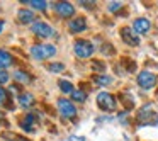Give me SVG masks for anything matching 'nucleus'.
<instances>
[{
    "instance_id": "obj_1",
    "label": "nucleus",
    "mask_w": 158,
    "mask_h": 141,
    "mask_svg": "<svg viewBox=\"0 0 158 141\" xmlns=\"http://www.w3.org/2000/svg\"><path fill=\"white\" fill-rule=\"evenodd\" d=\"M31 55L36 60H46L56 55V48L53 44H34L31 48Z\"/></svg>"
},
{
    "instance_id": "obj_2",
    "label": "nucleus",
    "mask_w": 158,
    "mask_h": 141,
    "mask_svg": "<svg viewBox=\"0 0 158 141\" xmlns=\"http://www.w3.org/2000/svg\"><path fill=\"white\" fill-rule=\"evenodd\" d=\"M97 106L100 107L102 110H114L116 109V99H114V95H110L109 92H100L99 95H97Z\"/></svg>"
},
{
    "instance_id": "obj_3",
    "label": "nucleus",
    "mask_w": 158,
    "mask_h": 141,
    "mask_svg": "<svg viewBox=\"0 0 158 141\" xmlns=\"http://www.w3.org/2000/svg\"><path fill=\"white\" fill-rule=\"evenodd\" d=\"M58 109H60V112H61V116L66 117V119H73V117L77 116L75 106H73L68 99H60L58 100Z\"/></svg>"
},
{
    "instance_id": "obj_4",
    "label": "nucleus",
    "mask_w": 158,
    "mask_h": 141,
    "mask_svg": "<svg viewBox=\"0 0 158 141\" xmlns=\"http://www.w3.org/2000/svg\"><path fill=\"white\" fill-rule=\"evenodd\" d=\"M75 55L78 56V58H90L92 56V53H94V46L90 44L89 41H77L75 43Z\"/></svg>"
},
{
    "instance_id": "obj_5",
    "label": "nucleus",
    "mask_w": 158,
    "mask_h": 141,
    "mask_svg": "<svg viewBox=\"0 0 158 141\" xmlns=\"http://www.w3.org/2000/svg\"><path fill=\"white\" fill-rule=\"evenodd\" d=\"M155 83H156V75H155V73L144 70V72H141L139 75H138V85H139L141 89L148 90V89H151Z\"/></svg>"
},
{
    "instance_id": "obj_6",
    "label": "nucleus",
    "mask_w": 158,
    "mask_h": 141,
    "mask_svg": "<svg viewBox=\"0 0 158 141\" xmlns=\"http://www.w3.org/2000/svg\"><path fill=\"white\" fill-rule=\"evenodd\" d=\"M31 31L34 32L36 36H39V38H51V36L55 34L53 27L49 24H46V22H34Z\"/></svg>"
},
{
    "instance_id": "obj_7",
    "label": "nucleus",
    "mask_w": 158,
    "mask_h": 141,
    "mask_svg": "<svg viewBox=\"0 0 158 141\" xmlns=\"http://www.w3.org/2000/svg\"><path fill=\"white\" fill-rule=\"evenodd\" d=\"M121 39L129 46H138L139 44V36L134 32V29L131 27H123L121 29Z\"/></svg>"
},
{
    "instance_id": "obj_8",
    "label": "nucleus",
    "mask_w": 158,
    "mask_h": 141,
    "mask_svg": "<svg viewBox=\"0 0 158 141\" xmlns=\"http://www.w3.org/2000/svg\"><path fill=\"white\" fill-rule=\"evenodd\" d=\"M55 12L61 17H72L75 14V7L68 2H56L55 4Z\"/></svg>"
},
{
    "instance_id": "obj_9",
    "label": "nucleus",
    "mask_w": 158,
    "mask_h": 141,
    "mask_svg": "<svg viewBox=\"0 0 158 141\" xmlns=\"http://www.w3.org/2000/svg\"><path fill=\"white\" fill-rule=\"evenodd\" d=\"M153 117H155V112H153V107L150 104L144 106L143 109H139V112H138V121L141 124H150L153 121Z\"/></svg>"
},
{
    "instance_id": "obj_10",
    "label": "nucleus",
    "mask_w": 158,
    "mask_h": 141,
    "mask_svg": "<svg viewBox=\"0 0 158 141\" xmlns=\"http://www.w3.org/2000/svg\"><path fill=\"white\" fill-rule=\"evenodd\" d=\"M150 27H151V22L144 17H139L133 22V29H134L136 34H146V32L150 31Z\"/></svg>"
},
{
    "instance_id": "obj_11",
    "label": "nucleus",
    "mask_w": 158,
    "mask_h": 141,
    "mask_svg": "<svg viewBox=\"0 0 158 141\" xmlns=\"http://www.w3.org/2000/svg\"><path fill=\"white\" fill-rule=\"evenodd\" d=\"M68 27H70V31H72L73 34H77V32L85 31L87 22H85V19H83V17H75V19H72V21H70Z\"/></svg>"
},
{
    "instance_id": "obj_12",
    "label": "nucleus",
    "mask_w": 158,
    "mask_h": 141,
    "mask_svg": "<svg viewBox=\"0 0 158 141\" xmlns=\"http://www.w3.org/2000/svg\"><path fill=\"white\" fill-rule=\"evenodd\" d=\"M17 19H19V22H22V24H31V22H34V14H32V10L21 9V10L17 12Z\"/></svg>"
},
{
    "instance_id": "obj_13",
    "label": "nucleus",
    "mask_w": 158,
    "mask_h": 141,
    "mask_svg": "<svg viewBox=\"0 0 158 141\" xmlns=\"http://www.w3.org/2000/svg\"><path fill=\"white\" fill-rule=\"evenodd\" d=\"M12 63H14V60H12V55H10V53L4 51V49H0V68L10 66Z\"/></svg>"
},
{
    "instance_id": "obj_14",
    "label": "nucleus",
    "mask_w": 158,
    "mask_h": 141,
    "mask_svg": "<svg viewBox=\"0 0 158 141\" xmlns=\"http://www.w3.org/2000/svg\"><path fill=\"white\" fill-rule=\"evenodd\" d=\"M19 104H21L24 109H27V107H31L32 104H34V97H32L31 93H21V95H19Z\"/></svg>"
},
{
    "instance_id": "obj_15",
    "label": "nucleus",
    "mask_w": 158,
    "mask_h": 141,
    "mask_svg": "<svg viewBox=\"0 0 158 141\" xmlns=\"http://www.w3.org/2000/svg\"><path fill=\"white\" fill-rule=\"evenodd\" d=\"M22 4H27L29 7L38 9V10H46V7H48L46 0H27V2H22Z\"/></svg>"
},
{
    "instance_id": "obj_16",
    "label": "nucleus",
    "mask_w": 158,
    "mask_h": 141,
    "mask_svg": "<svg viewBox=\"0 0 158 141\" xmlns=\"http://www.w3.org/2000/svg\"><path fill=\"white\" fill-rule=\"evenodd\" d=\"M58 85H60V90H61L63 93H73V92H75L73 85L68 82V80H60V82H58Z\"/></svg>"
},
{
    "instance_id": "obj_17",
    "label": "nucleus",
    "mask_w": 158,
    "mask_h": 141,
    "mask_svg": "<svg viewBox=\"0 0 158 141\" xmlns=\"http://www.w3.org/2000/svg\"><path fill=\"white\" fill-rule=\"evenodd\" d=\"M94 82L97 83V85H109V83H112V78L107 75H95L94 77Z\"/></svg>"
},
{
    "instance_id": "obj_18",
    "label": "nucleus",
    "mask_w": 158,
    "mask_h": 141,
    "mask_svg": "<svg viewBox=\"0 0 158 141\" xmlns=\"http://www.w3.org/2000/svg\"><path fill=\"white\" fill-rule=\"evenodd\" d=\"M72 99H73V100H77V102H85L87 93H85V92H82V90H75V92L72 93Z\"/></svg>"
},
{
    "instance_id": "obj_19",
    "label": "nucleus",
    "mask_w": 158,
    "mask_h": 141,
    "mask_svg": "<svg viewBox=\"0 0 158 141\" xmlns=\"http://www.w3.org/2000/svg\"><path fill=\"white\" fill-rule=\"evenodd\" d=\"M48 70L53 73H60V72L65 70V65H63V63H51V65H48Z\"/></svg>"
},
{
    "instance_id": "obj_20",
    "label": "nucleus",
    "mask_w": 158,
    "mask_h": 141,
    "mask_svg": "<svg viewBox=\"0 0 158 141\" xmlns=\"http://www.w3.org/2000/svg\"><path fill=\"white\" fill-rule=\"evenodd\" d=\"M32 121H34V117H32V114H27V116L24 117V121H22V127H24V129H29L31 131L32 129Z\"/></svg>"
},
{
    "instance_id": "obj_21",
    "label": "nucleus",
    "mask_w": 158,
    "mask_h": 141,
    "mask_svg": "<svg viewBox=\"0 0 158 141\" xmlns=\"http://www.w3.org/2000/svg\"><path fill=\"white\" fill-rule=\"evenodd\" d=\"M14 77H15L17 80H21V82H24V83H27L29 80H31V77H29L27 73H24V72H17Z\"/></svg>"
},
{
    "instance_id": "obj_22",
    "label": "nucleus",
    "mask_w": 158,
    "mask_h": 141,
    "mask_svg": "<svg viewBox=\"0 0 158 141\" xmlns=\"http://www.w3.org/2000/svg\"><path fill=\"white\" fill-rule=\"evenodd\" d=\"M123 7V4H121V2H110L109 4V12H116V10H119V9Z\"/></svg>"
},
{
    "instance_id": "obj_23",
    "label": "nucleus",
    "mask_w": 158,
    "mask_h": 141,
    "mask_svg": "<svg viewBox=\"0 0 158 141\" xmlns=\"http://www.w3.org/2000/svg\"><path fill=\"white\" fill-rule=\"evenodd\" d=\"M9 80V73L5 72L4 68H0V85H2V83H5Z\"/></svg>"
},
{
    "instance_id": "obj_24",
    "label": "nucleus",
    "mask_w": 158,
    "mask_h": 141,
    "mask_svg": "<svg viewBox=\"0 0 158 141\" xmlns=\"http://www.w3.org/2000/svg\"><path fill=\"white\" fill-rule=\"evenodd\" d=\"M92 68L97 70V72H104V70H106V65H104V63H100V61H94L92 63Z\"/></svg>"
},
{
    "instance_id": "obj_25",
    "label": "nucleus",
    "mask_w": 158,
    "mask_h": 141,
    "mask_svg": "<svg viewBox=\"0 0 158 141\" xmlns=\"http://www.w3.org/2000/svg\"><path fill=\"white\" fill-rule=\"evenodd\" d=\"M124 65H126L127 66V70H129V72H134V70H136V65H134V63L133 61H131V60H124Z\"/></svg>"
},
{
    "instance_id": "obj_26",
    "label": "nucleus",
    "mask_w": 158,
    "mask_h": 141,
    "mask_svg": "<svg viewBox=\"0 0 158 141\" xmlns=\"http://www.w3.org/2000/svg\"><path fill=\"white\" fill-rule=\"evenodd\" d=\"M5 99H7V92L0 87V104H5Z\"/></svg>"
},
{
    "instance_id": "obj_27",
    "label": "nucleus",
    "mask_w": 158,
    "mask_h": 141,
    "mask_svg": "<svg viewBox=\"0 0 158 141\" xmlns=\"http://www.w3.org/2000/svg\"><path fill=\"white\" fill-rule=\"evenodd\" d=\"M123 102H124V104H127V107H133V102H131V100H129V97L123 95Z\"/></svg>"
},
{
    "instance_id": "obj_28",
    "label": "nucleus",
    "mask_w": 158,
    "mask_h": 141,
    "mask_svg": "<svg viewBox=\"0 0 158 141\" xmlns=\"http://www.w3.org/2000/svg\"><path fill=\"white\" fill-rule=\"evenodd\" d=\"M70 141H85L83 136H70Z\"/></svg>"
},
{
    "instance_id": "obj_29",
    "label": "nucleus",
    "mask_w": 158,
    "mask_h": 141,
    "mask_svg": "<svg viewBox=\"0 0 158 141\" xmlns=\"http://www.w3.org/2000/svg\"><path fill=\"white\" fill-rule=\"evenodd\" d=\"M80 4H82L83 7H94V5H92L94 2H80Z\"/></svg>"
},
{
    "instance_id": "obj_30",
    "label": "nucleus",
    "mask_w": 158,
    "mask_h": 141,
    "mask_svg": "<svg viewBox=\"0 0 158 141\" xmlns=\"http://www.w3.org/2000/svg\"><path fill=\"white\" fill-rule=\"evenodd\" d=\"M2 29H4V22L0 21V32H2Z\"/></svg>"
},
{
    "instance_id": "obj_31",
    "label": "nucleus",
    "mask_w": 158,
    "mask_h": 141,
    "mask_svg": "<svg viewBox=\"0 0 158 141\" xmlns=\"http://www.w3.org/2000/svg\"><path fill=\"white\" fill-rule=\"evenodd\" d=\"M22 141H27V139H22Z\"/></svg>"
},
{
    "instance_id": "obj_32",
    "label": "nucleus",
    "mask_w": 158,
    "mask_h": 141,
    "mask_svg": "<svg viewBox=\"0 0 158 141\" xmlns=\"http://www.w3.org/2000/svg\"><path fill=\"white\" fill-rule=\"evenodd\" d=\"M156 124H158V119H156Z\"/></svg>"
}]
</instances>
